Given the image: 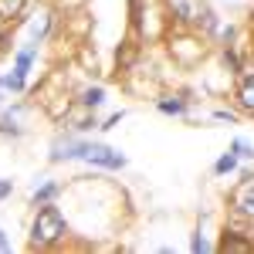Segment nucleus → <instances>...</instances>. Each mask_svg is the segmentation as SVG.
<instances>
[{"label": "nucleus", "instance_id": "obj_18", "mask_svg": "<svg viewBox=\"0 0 254 254\" xmlns=\"http://www.w3.org/2000/svg\"><path fill=\"white\" fill-rule=\"evenodd\" d=\"M10 190H14V187H10V180H0V200H3V196H10Z\"/></svg>", "mask_w": 254, "mask_h": 254}, {"label": "nucleus", "instance_id": "obj_4", "mask_svg": "<svg viewBox=\"0 0 254 254\" xmlns=\"http://www.w3.org/2000/svg\"><path fill=\"white\" fill-rule=\"evenodd\" d=\"M85 149H88V142H81V139H58L55 142V149H51V159L61 163V159H81L85 156Z\"/></svg>", "mask_w": 254, "mask_h": 254}, {"label": "nucleus", "instance_id": "obj_16", "mask_svg": "<svg viewBox=\"0 0 254 254\" xmlns=\"http://www.w3.org/2000/svg\"><path fill=\"white\" fill-rule=\"evenodd\" d=\"M190 251H196V254H200V251H210V244H207L200 234H193V241H190Z\"/></svg>", "mask_w": 254, "mask_h": 254}, {"label": "nucleus", "instance_id": "obj_13", "mask_svg": "<svg viewBox=\"0 0 254 254\" xmlns=\"http://www.w3.org/2000/svg\"><path fill=\"white\" fill-rule=\"evenodd\" d=\"M31 61H34V48H27V51H20V55H17V68H14V71H20V75H27V68H31Z\"/></svg>", "mask_w": 254, "mask_h": 254}, {"label": "nucleus", "instance_id": "obj_10", "mask_svg": "<svg viewBox=\"0 0 254 254\" xmlns=\"http://www.w3.org/2000/svg\"><path fill=\"white\" fill-rule=\"evenodd\" d=\"M58 183H44V187H41V190H34V207H41V203H48V200H51V196H58Z\"/></svg>", "mask_w": 254, "mask_h": 254}, {"label": "nucleus", "instance_id": "obj_9", "mask_svg": "<svg viewBox=\"0 0 254 254\" xmlns=\"http://www.w3.org/2000/svg\"><path fill=\"white\" fill-rule=\"evenodd\" d=\"M24 3H27V0H0V17H17L20 10H24Z\"/></svg>", "mask_w": 254, "mask_h": 254}, {"label": "nucleus", "instance_id": "obj_1", "mask_svg": "<svg viewBox=\"0 0 254 254\" xmlns=\"http://www.w3.org/2000/svg\"><path fill=\"white\" fill-rule=\"evenodd\" d=\"M61 237H64V214L58 207H51V203H41L38 217L31 224V241L41 244V248H51V244H58Z\"/></svg>", "mask_w": 254, "mask_h": 254}, {"label": "nucleus", "instance_id": "obj_11", "mask_svg": "<svg viewBox=\"0 0 254 254\" xmlns=\"http://www.w3.org/2000/svg\"><path fill=\"white\" fill-rule=\"evenodd\" d=\"M231 170H237V153H227V156H220V159L214 163V173H217V176L231 173Z\"/></svg>", "mask_w": 254, "mask_h": 254}, {"label": "nucleus", "instance_id": "obj_17", "mask_svg": "<svg viewBox=\"0 0 254 254\" xmlns=\"http://www.w3.org/2000/svg\"><path fill=\"white\" fill-rule=\"evenodd\" d=\"M217 119H220V122H237V116L234 112H227V109H220V112H214Z\"/></svg>", "mask_w": 254, "mask_h": 254}, {"label": "nucleus", "instance_id": "obj_2", "mask_svg": "<svg viewBox=\"0 0 254 254\" xmlns=\"http://www.w3.org/2000/svg\"><path fill=\"white\" fill-rule=\"evenodd\" d=\"M88 163H95V166H105V170H122L126 166V156L112 149V146H95V142H88V149H85V156Z\"/></svg>", "mask_w": 254, "mask_h": 254}, {"label": "nucleus", "instance_id": "obj_6", "mask_svg": "<svg viewBox=\"0 0 254 254\" xmlns=\"http://www.w3.org/2000/svg\"><path fill=\"white\" fill-rule=\"evenodd\" d=\"M237 98H241V105L254 112V71H244V78H241V88H237Z\"/></svg>", "mask_w": 254, "mask_h": 254}, {"label": "nucleus", "instance_id": "obj_12", "mask_svg": "<svg viewBox=\"0 0 254 254\" xmlns=\"http://www.w3.org/2000/svg\"><path fill=\"white\" fill-rule=\"evenodd\" d=\"M0 132H3V136H20V126H14L10 112H3V116H0Z\"/></svg>", "mask_w": 254, "mask_h": 254}, {"label": "nucleus", "instance_id": "obj_5", "mask_svg": "<svg viewBox=\"0 0 254 254\" xmlns=\"http://www.w3.org/2000/svg\"><path fill=\"white\" fill-rule=\"evenodd\" d=\"M234 203H237V210H241L244 217H251V220H254V180H251V176H248V183L241 187V193H237Z\"/></svg>", "mask_w": 254, "mask_h": 254}, {"label": "nucleus", "instance_id": "obj_8", "mask_svg": "<svg viewBox=\"0 0 254 254\" xmlns=\"http://www.w3.org/2000/svg\"><path fill=\"white\" fill-rule=\"evenodd\" d=\"M159 112H166V116H183V112H187V102H180V98H163V102H159Z\"/></svg>", "mask_w": 254, "mask_h": 254}, {"label": "nucleus", "instance_id": "obj_3", "mask_svg": "<svg viewBox=\"0 0 254 254\" xmlns=\"http://www.w3.org/2000/svg\"><path fill=\"white\" fill-rule=\"evenodd\" d=\"M166 3H170L173 17H176V20H183V24H200V20L210 14L203 0H166Z\"/></svg>", "mask_w": 254, "mask_h": 254}, {"label": "nucleus", "instance_id": "obj_15", "mask_svg": "<svg viewBox=\"0 0 254 254\" xmlns=\"http://www.w3.org/2000/svg\"><path fill=\"white\" fill-rule=\"evenodd\" d=\"M234 153L241 159H251L254 156V146H251V142H244V139H234Z\"/></svg>", "mask_w": 254, "mask_h": 254}, {"label": "nucleus", "instance_id": "obj_19", "mask_svg": "<svg viewBox=\"0 0 254 254\" xmlns=\"http://www.w3.org/2000/svg\"><path fill=\"white\" fill-rule=\"evenodd\" d=\"M7 248H10V241H7V237H3V231H0V251H7Z\"/></svg>", "mask_w": 254, "mask_h": 254}, {"label": "nucleus", "instance_id": "obj_7", "mask_svg": "<svg viewBox=\"0 0 254 254\" xmlns=\"http://www.w3.org/2000/svg\"><path fill=\"white\" fill-rule=\"evenodd\" d=\"M102 102H105V88H98V85L81 92V105H85V109H98Z\"/></svg>", "mask_w": 254, "mask_h": 254}, {"label": "nucleus", "instance_id": "obj_14", "mask_svg": "<svg viewBox=\"0 0 254 254\" xmlns=\"http://www.w3.org/2000/svg\"><path fill=\"white\" fill-rule=\"evenodd\" d=\"M220 248H224V251H251V244H248V241H237V237H224Z\"/></svg>", "mask_w": 254, "mask_h": 254}]
</instances>
